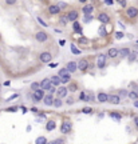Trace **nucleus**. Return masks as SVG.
Masks as SVG:
<instances>
[{"label": "nucleus", "instance_id": "1", "mask_svg": "<svg viewBox=\"0 0 138 144\" xmlns=\"http://www.w3.org/2000/svg\"><path fill=\"white\" fill-rule=\"evenodd\" d=\"M71 128H72V126H71V121H68V120H65L62 124H61V133H63V135H67V133H70L71 132Z\"/></svg>", "mask_w": 138, "mask_h": 144}, {"label": "nucleus", "instance_id": "2", "mask_svg": "<svg viewBox=\"0 0 138 144\" xmlns=\"http://www.w3.org/2000/svg\"><path fill=\"white\" fill-rule=\"evenodd\" d=\"M76 68L81 72H86L89 69V60L87 59H81L79 61H76Z\"/></svg>", "mask_w": 138, "mask_h": 144}, {"label": "nucleus", "instance_id": "3", "mask_svg": "<svg viewBox=\"0 0 138 144\" xmlns=\"http://www.w3.org/2000/svg\"><path fill=\"white\" fill-rule=\"evenodd\" d=\"M35 40L39 43H46L47 40H48V35L44 32V31H38L35 33Z\"/></svg>", "mask_w": 138, "mask_h": 144}, {"label": "nucleus", "instance_id": "4", "mask_svg": "<svg viewBox=\"0 0 138 144\" xmlns=\"http://www.w3.org/2000/svg\"><path fill=\"white\" fill-rule=\"evenodd\" d=\"M96 67L101 68V69L106 67V55L99 53V55L96 56Z\"/></svg>", "mask_w": 138, "mask_h": 144}, {"label": "nucleus", "instance_id": "5", "mask_svg": "<svg viewBox=\"0 0 138 144\" xmlns=\"http://www.w3.org/2000/svg\"><path fill=\"white\" fill-rule=\"evenodd\" d=\"M51 59H52V55L50 52H47V51H44V52H42L40 55H39V60H40L42 63H48L50 64Z\"/></svg>", "mask_w": 138, "mask_h": 144}, {"label": "nucleus", "instance_id": "6", "mask_svg": "<svg viewBox=\"0 0 138 144\" xmlns=\"http://www.w3.org/2000/svg\"><path fill=\"white\" fill-rule=\"evenodd\" d=\"M44 95H46V93H44L43 90H38V91H35V92L32 93V99H34V101L39 103V101H42V100H43Z\"/></svg>", "mask_w": 138, "mask_h": 144}, {"label": "nucleus", "instance_id": "7", "mask_svg": "<svg viewBox=\"0 0 138 144\" xmlns=\"http://www.w3.org/2000/svg\"><path fill=\"white\" fill-rule=\"evenodd\" d=\"M126 16H127L129 19H135V17L138 16V8H135V7H129V8H126Z\"/></svg>", "mask_w": 138, "mask_h": 144}, {"label": "nucleus", "instance_id": "8", "mask_svg": "<svg viewBox=\"0 0 138 144\" xmlns=\"http://www.w3.org/2000/svg\"><path fill=\"white\" fill-rule=\"evenodd\" d=\"M96 20L101 22V23H103V24H107V23H110V16L106 12H101L99 15L96 16Z\"/></svg>", "mask_w": 138, "mask_h": 144}, {"label": "nucleus", "instance_id": "9", "mask_svg": "<svg viewBox=\"0 0 138 144\" xmlns=\"http://www.w3.org/2000/svg\"><path fill=\"white\" fill-rule=\"evenodd\" d=\"M66 16H67V20L68 22H76L78 20V16H79V13H78V11H75V9H71L70 12H67L66 13Z\"/></svg>", "mask_w": 138, "mask_h": 144}, {"label": "nucleus", "instance_id": "10", "mask_svg": "<svg viewBox=\"0 0 138 144\" xmlns=\"http://www.w3.org/2000/svg\"><path fill=\"white\" fill-rule=\"evenodd\" d=\"M67 92H68V91H67V88L61 86V87H59V88L56 90V92H55V93H56L58 99H63V97H66V96H67Z\"/></svg>", "mask_w": 138, "mask_h": 144}, {"label": "nucleus", "instance_id": "11", "mask_svg": "<svg viewBox=\"0 0 138 144\" xmlns=\"http://www.w3.org/2000/svg\"><path fill=\"white\" fill-rule=\"evenodd\" d=\"M67 71H68V73L71 75V73H74L78 68H76V61H68V63H67V66L65 67Z\"/></svg>", "mask_w": 138, "mask_h": 144}, {"label": "nucleus", "instance_id": "12", "mask_svg": "<svg viewBox=\"0 0 138 144\" xmlns=\"http://www.w3.org/2000/svg\"><path fill=\"white\" fill-rule=\"evenodd\" d=\"M50 87H51L50 79H48V77H44V79L40 81V90H43V91H48Z\"/></svg>", "mask_w": 138, "mask_h": 144}, {"label": "nucleus", "instance_id": "13", "mask_svg": "<svg viewBox=\"0 0 138 144\" xmlns=\"http://www.w3.org/2000/svg\"><path fill=\"white\" fill-rule=\"evenodd\" d=\"M62 11H61V8H59L56 4H51L50 7H48V13L50 15H59Z\"/></svg>", "mask_w": 138, "mask_h": 144}, {"label": "nucleus", "instance_id": "14", "mask_svg": "<svg viewBox=\"0 0 138 144\" xmlns=\"http://www.w3.org/2000/svg\"><path fill=\"white\" fill-rule=\"evenodd\" d=\"M96 99H98V101H99V103H106L109 100V95L106 92H99V93L96 95Z\"/></svg>", "mask_w": 138, "mask_h": 144}, {"label": "nucleus", "instance_id": "15", "mask_svg": "<svg viewBox=\"0 0 138 144\" xmlns=\"http://www.w3.org/2000/svg\"><path fill=\"white\" fill-rule=\"evenodd\" d=\"M48 79H50V83H51L52 87H59V86H61V79H59L56 75L55 76H51Z\"/></svg>", "mask_w": 138, "mask_h": 144}, {"label": "nucleus", "instance_id": "16", "mask_svg": "<svg viewBox=\"0 0 138 144\" xmlns=\"http://www.w3.org/2000/svg\"><path fill=\"white\" fill-rule=\"evenodd\" d=\"M52 101H54V96L52 95H44V97H43V103H44V106H52Z\"/></svg>", "mask_w": 138, "mask_h": 144}, {"label": "nucleus", "instance_id": "17", "mask_svg": "<svg viewBox=\"0 0 138 144\" xmlns=\"http://www.w3.org/2000/svg\"><path fill=\"white\" fill-rule=\"evenodd\" d=\"M93 11H94V6L93 4H87L82 8V12L87 16V15H93Z\"/></svg>", "mask_w": 138, "mask_h": 144}, {"label": "nucleus", "instance_id": "18", "mask_svg": "<svg viewBox=\"0 0 138 144\" xmlns=\"http://www.w3.org/2000/svg\"><path fill=\"white\" fill-rule=\"evenodd\" d=\"M107 56L111 57V59H115V57L119 56V51H118L117 48H110V49L107 51Z\"/></svg>", "mask_w": 138, "mask_h": 144}, {"label": "nucleus", "instance_id": "19", "mask_svg": "<svg viewBox=\"0 0 138 144\" xmlns=\"http://www.w3.org/2000/svg\"><path fill=\"white\" fill-rule=\"evenodd\" d=\"M118 51H119V56L122 57V59H127V56H129V53H130V48H127V47H125V48H121V49H118Z\"/></svg>", "mask_w": 138, "mask_h": 144}, {"label": "nucleus", "instance_id": "20", "mask_svg": "<svg viewBox=\"0 0 138 144\" xmlns=\"http://www.w3.org/2000/svg\"><path fill=\"white\" fill-rule=\"evenodd\" d=\"M55 128H56V123H55V120H52V119L48 120L47 124H46V130H47V131H54Z\"/></svg>", "mask_w": 138, "mask_h": 144}, {"label": "nucleus", "instance_id": "21", "mask_svg": "<svg viewBox=\"0 0 138 144\" xmlns=\"http://www.w3.org/2000/svg\"><path fill=\"white\" fill-rule=\"evenodd\" d=\"M107 101H110L111 104H119L121 99L118 97L117 95H109V100H107Z\"/></svg>", "mask_w": 138, "mask_h": 144}, {"label": "nucleus", "instance_id": "22", "mask_svg": "<svg viewBox=\"0 0 138 144\" xmlns=\"http://www.w3.org/2000/svg\"><path fill=\"white\" fill-rule=\"evenodd\" d=\"M137 51H130L129 56H127V60H129V63H134V61L137 60Z\"/></svg>", "mask_w": 138, "mask_h": 144}, {"label": "nucleus", "instance_id": "23", "mask_svg": "<svg viewBox=\"0 0 138 144\" xmlns=\"http://www.w3.org/2000/svg\"><path fill=\"white\" fill-rule=\"evenodd\" d=\"M72 29L76 32V33H82V27H81V24H79V22H74L72 23Z\"/></svg>", "mask_w": 138, "mask_h": 144}, {"label": "nucleus", "instance_id": "24", "mask_svg": "<svg viewBox=\"0 0 138 144\" xmlns=\"http://www.w3.org/2000/svg\"><path fill=\"white\" fill-rule=\"evenodd\" d=\"M127 93H129V91L127 90H123V88H121V90H118V92H117V96L118 97H126L127 96Z\"/></svg>", "mask_w": 138, "mask_h": 144}, {"label": "nucleus", "instance_id": "25", "mask_svg": "<svg viewBox=\"0 0 138 144\" xmlns=\"http://www.w3.org/2000/svg\"><path fill=\"white\" fill-rule=\"evenodd\" d=\"M68 75H70V73H68V71H67L66 68H61V71L58 72V75H56V76H58L59 79H61V77H65V76H68Z\"/></svg>", "mask_w": 138, "mask_h": 144}, {"label": "nucleus", "instance_id": "26", "mask_svg": "<svg viewBox=\"0 0 138 144\" xmlns=\"http://www.w3.org/2000/svg\"><path fill=\"white\" fill-rule=\"evenodd\" d=\"M127 97L135 101V100H138V92H137V91H130V92L127 93Z\"/></svg>", "mask_w": 138, "mask_h": 144}, {"label": "nucleus", "instance_id": "27", "mask_svg": "<svg viewBox=\"0 0 138 144\" xmlns=\"http://www.w3.org/2000/svg\"><path fill=\"white\" fill-rule=\"evenodd\" d=\"M52 106L55 107V108H59V107H62L63 106V101H62V99H54V101H52Z\"/></svg>", "mask_w": 138, "mask_h": 144}, {"label": "nucleus", "instance_id": "28", "mask_svg": "<svg viewBox=\"0 0 138 144\" xmlns=\"http://www.w3.org/2000/svg\"><path fill=\"white\" fill-rule=\"evenodd\" d=\"M76 90H78V86H76V83H74V81H70V83H68V87H67V91L75 92Z\"/></svg>", "mask_w": 138, "mask_h": 144}, {"label": "nucleus", "instance_id": "29", "mask_svg": "<svg viewBox=\"0 0 138 144\" xmlns=\"http://www.w3.org/2000/svg\"><path fill=\"white\" fill-rule=\"evenodd\" d=\"M59 23H61L62 26H67V23H68V20H67V16H66V13L61 15V17H59Z\"/></svg>", "mask_w": 138, "mask_h": 144}, {"label": "nucleus", "instance_id": "30", "mask_svg": "<svg viewBox=\"0 0 138 144\" xmlns=\"http://www.w3.org/2000/svg\"><path fill=\"white\" fill-rule=\"evenodd\" d=\"M35 144H47V139L44 136H39L36 140H35Z\"/></svg>", "mask_w": 138, "mask_h": 144}, {"label": "nucleus", "instance_id": "31", "mask_svg": "<svg viewBox=\"0 0 138 144\" xmlns=\"http://www.w3.org/2000/svg\"><path fill=\"white\" fill-rule=\"evenodd\" d=\"M70 81H71V75L65 76V77H61V84H68Z\"/></svg>", "mask_w": 138, "mask_h": 144}, {"label": "nucleus", "instance_id": "32", "mask_svg": "<svg viewBox=\"0 0 138 144\" xmlns=\"http://www.w3.org/2000/svg\"><path fill=\"white\" fill-rule=\"evenodd\" d=\"M31 90L35 92V91H38V90H40V83L39 81H34V83L31 84Z\"/></svg>", "mask_w": 138, "mask_h": 144}, {"label": "nucleus", "instance_id": "33", "mask_svg": "<svg viewBox=\"0 0 138 144\" xmlns=\"http://www.w3.org/2000/svg\"><path fill=\"white\" fill-rule=\"evenodd\" d=\"M79 100H81V101H87V92L82 91V92L79 93Z\"/></svg>", "mask_w": 138, "mask_h": 144}, {"label": "nucleus", "instance_id": "34", "mask_svg": "<svg viewBox=\"0 0 138 144\" xmlns=\"http://www.w3.org/2000/svg\"><path fill=\"white\" fill-rule=\"evenodd\" d=\"M47 144H65V140L63 139H55L52 141H47Z\"/></svg>", "mask_w": 138, "mask_h": 144}, {"label": "nucleus", "instance_id": "35", "mask_svg": "<svg viewBox=\"0 0 138 144\" xmlns=\"http://www.w3.org/2000/svg\"><path fill=\"white\" fill-rule=\"evenodd\" d=\"M70 48H71V52H72L74 55H79V53H81V51L78 49V48H76L74 44H71V46H70Z\"/></svg>", "mask_w": 138, "mask_h": 144}, {"label": "nucleus", "instance_id": "36", "mask_svg": "<svg viewBox=\"0 0 138 144\" xmlns=\"http://www.w3.org/2000/svg\"><path fill=\"white\" fill-rule=\"evenodd\" d=\"M110 116H111L113 119H117V120H121V117H122V116H121V113H118V112H111V113H110Z\"/></svg>", "mask_w": 138, "mask_h": 144}, {"label": "nucleus", "instance_id": "37", "mask_svg": "<svg viewBox=\"0 0 138 144\" xmlns=\"http://www.w3.org/2000/svg\"><path fill=\"white\" fill-rule=\"evenodd\" d=\"M123 36H125V33H123V32H121V31L115 32V39H118V40H121Z\"/></svg>", "mask_w": 138, "mask_h": 144}, {"label": "nucleus", "instance_id": "38", "mask_svg": "<svg viewBox=\"0 0 138 144\" xmlns=\"http://www.w3.org/2000/svg\"><path fill=\"white\" fill-rule=\"evenodd\" d=\"M56 6H58L59 8H61V11H62L63 8H66V7H67V3H66V2H59Z\"/></svg>", "mask_w": 138, "mask_h": 144}, {"label": "nucleus", "instance_id": "39", "mask_svg": "<svg viewBox=\"0 0 138 144\" xmlns=\"http://www.w3.org/2000/svg\"><path fill=\"white\" fill-rule=\"evenodd\" d=\"M91 20H94V16H93V15H87V16H85V22H86V23H90Z\"/></svg>", "mask_w": 138, "mask_h": 144}, {"label": "nucleus", "instance_id": "40", "mask_svg": "<svg viewBox=\"0 0 138 144\" xmlns=\"http://www.w3.org/2000/svg\"><path fill=\"white\" fill-rule=\"evenodd\" d=\"M55 92H56L55 87H52V86H51V87L48 88V95H52V96H54V93H55Z\"/></svg>", "mask_w": 138, "mask_h": 144}, {"label": "nucleus", "instance_id": "41", "mask_svg": "<svg viewBox=\"0 0 138 144\" xmlns=\"http://www.w3.org/2000/svg\"><path fill=\"white\" fill-rule=\"evenodd\" d=\"M82 112H83V113H91V112H93V108L86 107V108H83V110H82Z\"/></svg>", "mask_w": 138, "mask_h": 144}, {"label": "nucleus", "instance_id": "42", "mask_svg": "<svg viewBox=\"0 0 138 144\" xmlns=\"http://www.w3.org/2000/svg\"><path fill=\"white\" fill-rule=\"evenodd\" d=\"M99 35H101V36L106 35V29H105V27H101V28H99Z\"/></svg>", "mask_w": 138, "mask_h": 144}, {"label": "nucleus", "instance_id": "43", "mask_svg": "<svg viewBox=\"0 0 138 144\" xmlns=\"http://www.w3.org/2000/svg\"><path fill=\"white\" fill-rule=\"evenodd\" d=\"M87 42H89V40H87L86 37H83V36L79 37V43H81V44H82V43H87Z\"/></svg>", "mask_w": 138, "mask_h": 144}, {"label": "nucleus", "instance_id": "44", "mask_svg": "<svg viewBox=\"0 0 138 144\" xmlns=\"http://www.w3.org/2000/svg\"><path fill=\"white\" fill-rule=\"evenodd\" d=\"M38 22H39V23H40V24H42L43 27H47V23H44V22H43V20H42L40 17H38Z\"/></svg>", "mask_w": 138, "mask_h": 144}, {"label": "nucleus", "instance_id": "45", "mask_svg": "<svg viewBox=\"0 0 138 144\" xmlns=\"http://www.w3.org/2000/svg\"><path fill=\"white\" fill-rule=\"evenodd\" d=\"M17 96H19V95H17V93H13V95H12V96H11V97H8V99H7V100H8V101H10V100H13V99H16V97H17Z\"/></svg>", "mask_w": 138, "mask_h": 144}, {"label": "nucleus", "instance_id": "46", "mask_svg": "<svg viewBox=\"0 0 138 144\" xmlns=\"http://www.w3.org/2000/svg\"><path fill=\"white\" fill-rule=\"evenodd\" d=\"M7 111H8V112H15V111H17V107H11V108H8Z\"/></svg>", "mask_w": 138, "mask_h": 144}, {"label": "nucleus", "instance_id": "47", "mask_svg": "<svg viewBox=\"0 0 138 144\" xmlns=\"http://www.w3.org/2000/svg\"><path fill=\"white\" fill-rule=\"evenodd\" d=\"M118 4H119V6H122V7H126V6H127V3H126V2H121V0L118 2Z\"/></svg>", "mask_w": 138, "mask_h": 144}, {"label": "nucleus", "instance_id": "48", "mask_svg": "<svg viewBox=\"0 0 138 144\" xmlns=\"http://www.w3.org/2000/svg\"><path fill=\"white\" fill-rule=\"evenodd\" d=\"M105 4H107V6H111V4H114V2H111V0H105Z\"/></svg>", "mask_w": 138, "mask_h": 144}, {"label": "nucleus", "instance_id": "49", "mask_svg": "<svg viewBox=\"0 0 138 144\" xmlns=\"http://www.w3.org/2000/svg\"><path fill=\"white\" fill-rule=\"evenodd\" d=\"M72 103H74V99L72 97H68L67 99V104H72Z\"/></svg>", "mask_w": 138, "mask_h": 144}, {"label": "nucleus", "instance_id": "50", "mask_svg": "<svg viewBox=\"0 0 138 144\" xmlns=\"http://www.w3.org/2000/svg\"><path fill=\"white\" fill-rule=\"evenodd\" d=\"M4 86H6V87H10V86H11V81H10V80L4 81Z\"/></svg>", "mask_w": 138, "mask_h": 144}, {"label": "nucleus", "instance_id": "51", "mask_svg": "<svg viewBox=\"0 0 138 144\" xmlns=\"http://www.w3.org/2000/svg\"><path fill=\"white\" fill-rule=\"evenodd\" d=\"M65 43H66V40H59V46H65Z\"/></svg>", "mask_w": 138, "mask_h": 144}, {"label": "nucleus", "instance_id": "52", "mask_svg": "<svg viewBox=\"0 0 138 144\" xmlns=\"http://www.w3.org/2000/svg\"><path fill=\"white\" fill-rule=\"evenodd\" d=\"M134 123H135V127H138V117H134Z\"/></svg>", "mask_w": 138, "mask_h": 144}, {"label": "nucleus", "instance_id": "53", "mask_svg": "<svg viewBox=\"0 0 138 144\" xmlns=\"http://www.w3.org/2000/svg\"><path fill=\"white\" fill-rule=\"evenodd\" d=\"M7 4L8 6H13V4H16V2H7Z\"/></svg>", "mask_w": 138, "mask_h": 144}, {"label": "nucleus", "instance_id": "54", "mask_svg": "<svg viewBox=\"0 0 138 144\" xmlns=\"http://www.w3.org/2000/svg\"><path fill=\"white\" fill-rule=\"evenodd\" d=\"M134 107H135V108H138V100H135V101H134Z\"/></svg>", "mask_w": 138, "mask_h": 144}, {"label": "nucleus", "instance_id": "55", "mask_svg": "<svg viewBox=\"0 0 138 144\" xmlns=\"http://www.w3.org/2000/svg\"><path fill=\"white\" fill-rule=\"evenodd\" d=\"M56 66H58L56 63H51V64H50V67H56Z\"/></svg>", "mask_w": 138, "mask_h": 144}, {"label": "nucleus", "instance_id": "56", "mask_svg": "<svg viewBox=\"0 0 138 144\" xmlns=\"http://www.w3.org/2000/svg\"><path fill=\"white\" fill-rule=\"evenodd\" d=\"M0 53H2V46H0Z\"/></svg>", "mask_w": 138, "mask_h": 144}, {"label": "nucleus", "instance_id": "57", "mask_svg": "<svg viewBox=\"0 0 138 144\" xmlns=\"http://www.w3.org/2000/svg\"><path fill=\"white\" fill-rule=\"evenodd\" d=\"M0 92H2V86H0Z\"/></svg>", "mask_w": 138, "mask_h": 144}, {"label": "nucleus", "instance_id": "58", "mask_svg": "<svg viewBox=\"0 0 138 144\" xmlns=\"http://www.w3.org/2000/svg\"><path fill=\"white\" fill-rule=\"evenodd\" d=\"M137 60H138V53H137Z\"/></svg>", "mask_w": 138, "mask_h": 144}, {"label": "nucleus", "instance_id": "59", "mask_svg": "<svg viewBox=\"0 0 138 144\" xmlns=\"http://www.w3.org/2000/svg\"><path fill=\"white\" fill-rule=\"evenodd\" d=\"M137 44H138V40H137Z\"/></svg>", "mask_w": 138, "mask_h": 144}, {"label": "nucleus", "instance_id": "60", "mask_svg": "<svg viewBox=\"0 0 138 144\" xmlns=\"http://www.w3.org/2000/svg\"><path fill=\"white\" fill-rule=\"evenodd\" d=\"M137 92H138V88H137Z\"/></svg>", "mask_w": 138, "mask_h": 144}]
</instances>
